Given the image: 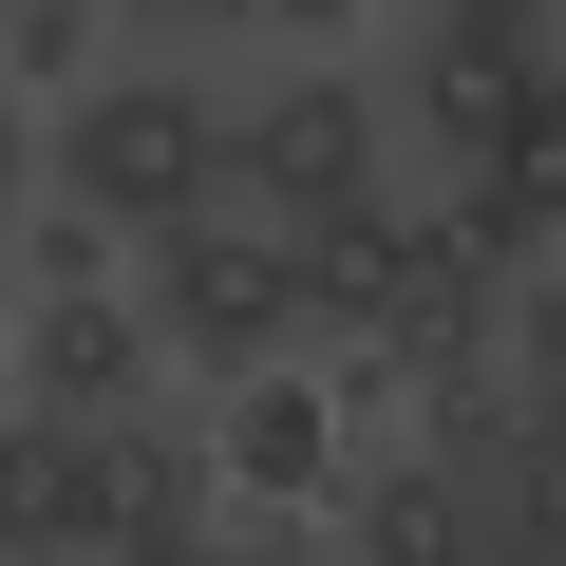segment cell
<instances>
[{
    "instance_id": "1",
    "label": "cell",
    "mask_w": 566,
    "mask_h": 566,
    "mask_svg": "<svg viewBox=\"0 0 566 566\" xmlns=\"http://www.w3.org/2000/svg\"><path fill=\"white\" fill-rule=\"evenodd\" d=\"M39 170H57V208H95L114 245H170V227L245 208V95H208L189 57H114V76L39 133Z\"/></svg>"
},
{
    "instance_id": "2",
    "label": "cell",
    "mask_w": 566,
    "mask_h": 566,
    "mask_svg": "<svg viewBox=\"0 0 566 566\" xmlns=\"http://www.w3.org/2000/svg\"><path fill=\"white\" fill-rule=\"evenodd\" d=\"M151 283V340H170V378H208V397H245V378H283L322 322H303V227H264V208H208V227H170V245H133Z\"/></svg>"
},
{
    "instance_id": "3",
    "label": "cell",
    "mask_w": 566,
    "mask_h": 566,
    "mask_svg": "<svg viewBox=\"0 0 566 566\" xmlns=\"http://www.w3.org/2000/svg\"><path fill=\"white\" fill-rule=\"evenodd\" d=\"M547 76H566V57H547V0H416V39L378 57L397 151H434V170H491Z\"/></svg>"
},
{
    "instance_id": "4",
    "label": "cell",
    "mask_w": 566,
    "mask_h": 566,
    "mask_svg": "<svg viewBox=\"0 0 566 566\" xmlns=\"http://www.w3.org/2000/svg\"><path fill=\"white\" fill-rule=\"evenodd\" d=\"M378 151H397V95H378L359 57H283V76L245 95V208H264V227L397 208V189H378Z\"/></svg>"
},
{
    "instance_id": "5",
    "label": "cell",
    "mask_w": 566,
    "mask_h": 566,
    "mask_svg": "<svg viewBox=\"0 0 566 566\" xmlns=\"http://www.w3.org/2000/svg\"><path fill=\"white\" fill-rule=\"evenodd\" d=\"M491 547V472L434 453V434H378L340 472V566H472Z\"/></svg>"
},
{
    "instance_id": "6",
    "label": "cell",
    "mask_w": 566,
    "mask_h": 566,
    "mask_svg": "<svg viewBox=\"0 0 566 566\" xmlns=\"http://www.w3.org/2000/svg\"><path fill=\"white\" fill-rule=\"evenodd\" d=\"M151 378H170L151 303H114V283L20 303V416H151Z\"/></svg>"
},
{
    "instance_id": "7",
    "label": "cell",
    "mask_w": 566,
    "mask_h": 566,
    "mask_svg": "<svg viewBox=\"0 0 566 566\" xmlns=\"http://www.w3.org/2000/svg\"><path fill=\"white\" fill-rule=\"evenodd\" d=\"M340 472H359V397H340V378L283 359V378L227 397V491H245V510H322Z\"/></svg>"
},
{
    "instance_id": "8",
    "label": "cell",
    "mask_w": 566,
    "mask_h": 566,
    "mask_svg": "<svg viewBox=\"0 0 566 566\" xmlns=\"http://www.w3.org/2000/svg\"><path fill=\"white\" fill-rule=\"evenodd\" d=\"M303 322H322L340 359H397V340H416V208H340V227H303Z\"/></svg>"
},
{
    "instance_id": "9",
    "label": "cell",
    "mask_w": 566,
    "mask_h": 566,
    "mask_svg": "<svg viewBox=\"0 0 566 566\" xmlns=\"http://www.w3.org/2000/svg\"><path fill=\"white\" fill-rule=\"evenodd\" d=\"M95 20H133V0H20V20H0V57H20V114H39V133L114 76V57H95Z\"/></svg>"
},
{
    "instance_id": "10",
    "label": "cell",
    "mask_w": 566,
    "mask_h": 566,
    "mask_svg": "<svg viewBox=\"0 0 566 566\" xmlns=\"http://www.w3.org/2000/svg\"><path fill=\"white\" fill-rule=\"evenodd\" d=\"M491 528H547V547H566V397L510 416V453H491Z\"/></svg>"
},
{
    "instance_id": "11",
    "label": "cell",
    "mask_w": 566,
    "mask_h": 566,
    "mask_svg": "<svg viewBox=\"0 0 566 566\" xmlns=\"http://www.w3.org/2000/svg\"><path fill=\"white\" fill-rule=\"evenodd\" d=\"M491 189H510V208H528V227H547V245H566V76H547V95H528V133H510V151H491Z\"/></svg>"
},
{
    "instance_id": "12",
    "label": "cell",
    "mask_w": 566,
    "mask_h": 566,
    "mask_svg": "<svg viewBox=\"0 0 566 566\" xmlns=\"http://www.w3.org/2000/svg\"><path fill=\"white\" fill-rule=\"evenodd\" d=\"M510 378H528V397H566V264L510 303Z\"/></svg>"
},
{
    "instance_id": "13",
    "label": "cell",
    "mask_w": 566,
    "mask_h": 566,
    "mask_svg": "<svg viewBox=\"0 0 566 566\" xmlns=\"http://www.w3.org/2000/svg\"><path fill=\"white\" fill-rule=\"evenodd\" d=\"M208 566H340V547H303V528H208Z\"/></svg>"
},
{
    "instance_id": "14",
    "label": "cell",
    "mask_w": 566,
    "mask_h": 566,
    "mask_svg": "<svg viewBox=\"0 0 566 566\" xmlns=\"http://www.w3.org/2000/svg\"><path fill=\"white\" fill-rule=\"evenodd\" d=\"M245 20H264V39H303V57H322V39L359 20V0H245Z\"/></svg>"
},
{
    "instance_id": "15",
    "label": "cell",
    "mask_w": 566,
    "mask_h": 566,
    "mask_svg": "<svg viewBox=\"0 0 566 566\" xmlns=\"http://www.w3.org/2000/svg\"><path fill=\"white\" fill-rule=\"evenodd\" d=\"M472 566H566V547H547V528H491V547H472Z\"/></svg>"
},
{
    "instance_id": "16",
    "label": "cell",
    "mask_w": 566,
    "mask_h": 566,
    "mask_svg": "<svg viewBox=\"0 0 566 566\" xmlns=\"http://www.w3.org/2000/svg\"><path fill=\"white\" fill-rule=\"evenodd\" d=\"M133 20H170V39H189V20H245V0H133Z\"/></svg>"
}]
</instances>
